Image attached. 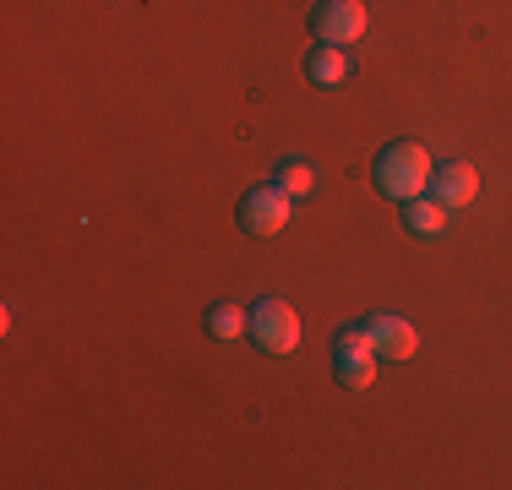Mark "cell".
<instances>
[{
  "label": "cell",
  "mask_w": 512,
  "mask_h": 490,
  "mask_svg": "<svg viewBox=\"0 0 512 490\" xmlns=\"http://www.w3.org/2000/svg\"><path fill=\"white\" fill-rule=\"evenodd\" d=\"M431 153H425L420 142H393L382 147V158H376V191L393 196V202H409V196H425L431 191Z\"/></svg>",
  "instance_id": "1"
},
{
  "label": "cell",
  "mask_w": 512,
  "mask_h": 490,
  "mask_svg": "<svg viewBox=\"0 0 512 490\" xmlns=\"http://www.w3.org/2000/svg\"><path fill=\"white\" fill-rule=\"evenodd\" d=\"M376 343H371V333H365V322L360 327H344L338 333V343H333V365H338V382L344 387H355V392H365L376 382Z\"/></svg>",
  "instance_id": "2"
},
{
  "label": "cell",
  "mask_w": 512,
  "mask_h": 490,
  "mask_svg": "<svg viewBox=\"0 0 512 490\" xmlns=\"http://www.w3.org/2000/svg\"><path fill=\"white\" fill-rule=\"evenodd\" d=\"M251 338H256V349H267V354H295L300 349V316H295V305L262 300L251 311Z\"/></svg>",
  "instance_id": "3"
},
{
  "label": "cell",
  "mask_w": 512,
  "mask_h": 490,
  "mask_svg": "<svg viewBox=\"0 0 512 490\" xmlns=\"http://www.w3.org/2000/svg\"><path fill=\"white\" fill-rule=\"evenodd\" d=\"M289 218H295V202L284 186H251L240 196V229L246 235H278Z\"/></svg>",
  "instance_id": "4"
},
{
  "label": "cell",
  "mask_w": 512,
  "mask_h": 490,
  "mask_svg": "<svg viewBox=\"0 0 512 490\" xmlns=\"http://www.w3.org/2000/svg\"><path fill=\"white\" fill-rule=\"evenodd\" d=\"M371 28V17H365V6L360 0H322V6H316V17H311V33L322 44H355L360 33Z\"/></svg>",
  "instance_id": "5"
},
{
  "label": "cell",
  "mask_w": 512,
  "mask_h": 490,
  "mask_svg": "<svg viewBox=\"0 0 512 490\" xmlns=\"http://www.w3.org/2000/svg\"><path fill=\"white\" fill-rule=\"evenodd\" d=\"M365 333H371V343H376V354H382V360H409V354L420 349V333H414L404 316H371V322H365Z\"/></svg>",
  "instance_id": "6"
},
{
  "label": "cell",
  "mask_w": 512,
  "mask_h": 490,
  "mask_svg": "<svg viewBox=\"0 0 512 490\" xmlns=\"http://www.w3.org/2000/svg\"><path fill=\"white\" fill-rule=\"evenodd\" d=\"M431 196L442 207H469L474 196H480V175H474L469 164H442L431 175Z\"/></svg>",
  "instance_id": "7"
},
{
  "label": "cell",
  "mask_w": 512,
  "mask_h": 490,
  "mask_svg": "<svg viewBox=\"0 0 512 490\" xmlns=\"http://www.w3.org/2000/svg\"><path fill=\"white\" fill-rule=\"evenodd\" d=\"M447 213H453V207H442L436 196H409V202H404V224H409V235H425V240L447 229Z\"/></svg>",
  "instance_id": "8"
},
{
  "label": "cell",
  "mask_w": 512,
  "mask_h": 490,
  "mask_svg": "<svg viewBox=\"0 0 512 490\" xmlns=\"http://www.w3.org/2000/svg\"><path fill=\"white\" fill-rule=\"evenodd\" d=\"M306 77L316 82V88H338V82L349 77V55L338 44H322V49H311V60H306Z\"/></svg>",
  "instance_id": "9"
},
{
  "label": "cell",
  "mask_w": 512,
  "mask_h": 490,
  "mask_svg": "<svg viewBox=\"0 0 512 490\" xmlns=\"http://www.w3.org/2000/svg\"><path fill=\"white\" fill-rule=\"evenodd\" d=\"M246 327H251V316L240 311V305H218V311L207 316V333H213V338H240Z\"/></svg>",
  "instance_id": "10"
},
{
  "label": "cell",
  "mask_w": 512,
  "mask_h": 490,
  "mask_svg": "<svg viewBox=\"0 0 512 490\" xmlns=\"http://www.w3.org/2000/svg\"><path fill=\"white\" fill-rule=\"evenodd\" d=\"M278 186H284L289 196H306L316 186V169L300 164V158H289V164H278Z\"/></svg>",
  "instance_id": "11"
}]
</instances>
